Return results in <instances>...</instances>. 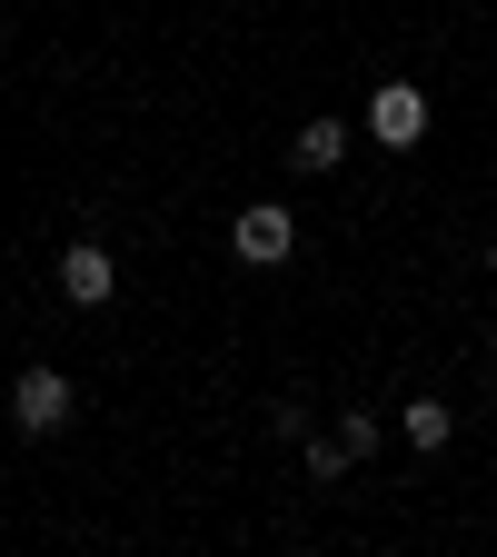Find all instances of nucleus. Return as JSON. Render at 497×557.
<instances>
[{"label": "nucleus", "mask_w": 497, "mask_h": 557, "mask_svg": "<svg viewBox=\"0 0 497 557\" xmlns=\"http://www.w3.org/2000/svg\"><path fill=\"white\" fill-rule=\"evenodd\" d=\"M229 249H239L249 269H278V259L299 249V220H289L278 199H249V209H239V230H229Z\"/></svg>", "instance_id": "1"}, {"label": "nucleus", "mask_w": 497, "mask_h": 557, "mask_svg": "<svg viewBox=\"0 0 497 557\" xmlns=\"http://www.w3.org/2000/svg\"><path fill=\"white\" fill-rule=\"evenodd\" d=\"M487 269H497V239H487Z\"/></svg>", "instance_id": "8"}, {"label": "nucleus", "mask_w": 497, "mask_h": 557, "mask_svg": "<svg viewBox=\"0 0 497 557\" xmlns=\"http://www.w3.org/2000/svg\"><path fill=\"white\" fill-rule=\"evenodd\" d=\"M398 438H408V448H428V458H438V448L458 438V408H448V398H408V408H398Z\"/></svg>", "instance_id": "5"}, {"label": "nucleus", "mask_w": 497, "mask_h": 557, "mask_svg": "<svg viewBox=\"0 0 497 557\" xmlns=\"http://www.w3.org/2000/svg\"><path fill=\"white\" fill-rule=\"evenodd\" d=\"M369 139L378 150H418V139H428V90H408V81L369 90Z\"/></svg>", "instance_id": "2"}, {"label": "nucleus", "mask_w": 497, "mask_h": 557, "mask_svg": "<svg viewBox=\"0 0 497 557\" xmlns=\"http://www.w3.org/2000/svg\"><path fill=\"white\" fill-rule=\"evenodd\" d=\"M110 289H120V259H110L100 239H70V249H60V299H70V309H100Z\"/></svg>", "instance_id": "4"}, {"label": "nucleus", "mask_w": 497, "mask_h": 557, "mask_svg": "<svg viewBox=\"0 0 497 557\" xmlns=\"http://www.w3.org/2000/svg\"><path fill=\"white\" fill-rule=\"evenodd\" d=\"M70 408H80V398H70V379H60V369H21V379H11V418H21L30 438L70 429Z\"/></svg>", "instance_id": "3"}, {"label": "nucleus", "mask_w": 497, "mask_h": 557, "mask_svg": "<svg viewBox=\"0 0 497 557\" xmlns=\"http://www.w3.org/2000/svg\"><path fill=\"white\" fill-rule=\"evenodd\" d=\"M348 458H359V448H348L338 429H328V438H309V478H319V487H328V478H348Z\"/></svg>", "instance_id": "7"}, {"label": "nucleus", "mask_w": 497, "mask_h": 557, "mask_svg": "<svg viewBox=\"0 0 497 557\" xmlns=\"http://www.w3.org/2000/svg\"><path fill=\"white\" fill-rule=\"evenodd\" d=\"M289 160H299V170H338V160H348V120H309Z\"/></svg>", "instance_id": "6"}]
</instances>
